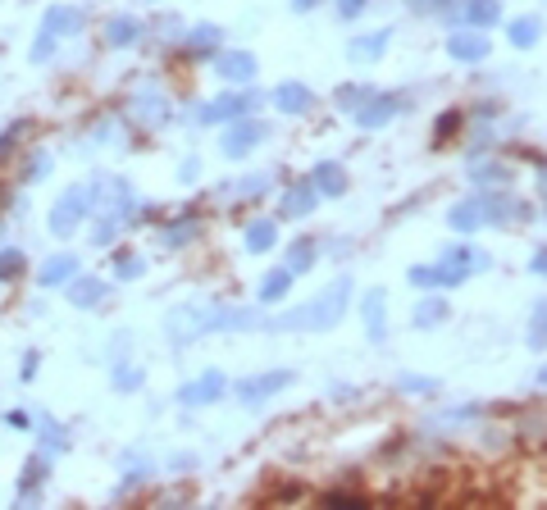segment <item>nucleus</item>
<instances>
[{"label":"nucleus","mask_w":547,"mask_h":510,"mask_svg":"<svg viewBox=\"0 0 547 510\" xmlns=\"http://www.w3.org/2000/svg\"><path fill=\"white\" fill-rule=\"evenodd\" d=\"M529 269H533V274H547V251H542V255H533V265H529Z\"/></svg>","instance_id":"79ce46f5"},{"label":"nucleus","mask_w":547,"mask_h":510,"mask_svg":"<svg viewBox=\"0 0 547 510\" xmlns=\"http://www.w3.org/2000/svg\"><path fill=\"white\" fill-rule=\"evenodd\" d=\"M224 387H228L224 374H219V369H205L201 378H192L187 387H178V401H183V405H210V401L224 396Z\"/></svg>","instance_id":"39448f33"},{"label":"nucleus","mask_w":547,"mask_h":510,"mask_svg":"<svg viewBox=\"0 0 547 510\" xmlns=\"http://www.w3.org/2000/svg\"><path fill=\"white\" fill-rule=\"evenodd\" d=\"M114 387H119V392L142 387V369H137V365H119V369H114Z\"/></svg>","instance_id":"7c9ffc66"},{"label":"nucleus","mask_w":547,"mask_h":510,"mask_svg":"<svg viewBox=\"0 0 547 510\" xmlns=\"http://www.w3.org/2000/svg\"><path fill=\"white\" fill-rule=\"evenodd\" d=\"M397 110H402L397 96H370V105H356V124L361 128H383Z\"/></svg>","instance_id":"1a4fd4ad"},{"label":"nucleus","mask_w":547,"mask_h":510,"mask_svg":"<svg viewBox=\"0 0 547 510\" xmlns=\"http://www.w3.org/2000/svg\"><path fill=\"white\" fill-rule=\"evenodd\" d=\"M133 119H142V124H160V119H169V101L160 96V87H137L133 92Z\"/></svg>","instance_id":"0eeeda50"},{"label":"nucleus","mask_w":547,"mask_h":510,"mask_svg":"<svg viewBox=\"0 0 547 510\" xmlns=\"http://www.w3.org/2000/svg\"><path fill=\"white\" fill-rule=\"evenodd\" d=\"M192 237H201V224H196V219H183V224L164 228V246H187Z\"/></svg>","instance_id":"bb28decb"},{"label":"nucleus","mask_w":547,"mask_h":510,"mask_svg":"<svg viewBox=\"0 0 547 510\" xmlns=\"http://www.w3.org/2000/svg\"><path fill=\"white\" fill-rule=\"evenodd\" d=\"M465 19H470L474 28H492V24L502 19V5H497V0H470V5H465Z\"/></svg>","instance_id":"aec40b11"},{"label":"nucleus","mask_w":547,"mask_h":510,"mask_svg":"<svg viewBox=\"0 0 547 510\" xmlns=\"http://www.w3.org/2000/svg\"><path fill=\"white\" fill-rule=\"evenodd\" d=\"M92 205H96V192H92V187L65 192V196L55 201V210H51V233H55V237H69V233L83 224V215H92Z\"/></svg>","instance_id":"7ed1b4c3"},{"label":"nucleus","mask_w":547,"mask_h":510,"mask_svg":"<svg viewBox=\"0 0 547 510\" xmlns=\"http://www.w3.org/2000/svg\"><path fill=\"white\" fill-rule=\"evenodd\" d=\"M506 165H474V183H506Z\"/></svg>","instance_id":"2f4dec72"},{"label":"nucleus","mask_w":547,"mask_h":510,"mask_svg":"<svg viewBox=\"0 0 547 510\" xmlns=\"http://www.w3.org/2000/svg\"><path fill=\"white\" fill-rule=\"evenodd\" d=\"M137 19H128V15H119V19H110V28H105V42L110 46H133L137 42Z\"/></svg>","instance_id":"412c9836"},{"label":"nucleus","mask_w":547,"mask_h":510,"mask_svg":"<svg viewBox=\"0 0 547 510\" xmlns=\"http://www.w3.org/2000/svg\"><path fill=\"white\" fill-rule=\"evenodd\" d=\"M78 274V260L74 255H51L46 265H42V274H37V287H60V283H69Z\"/></svg>","instance_id":"4468645a"},{"label":"nucleus","mask_w":547,"mask_h":510,"mask_svg":"<svg viewBox=\"0 0 547 510\" xmlns=\"http://www.w3.org/2000/svg\"><path fill=\"white\" fill-rule=\"evenodd\" d=\"M538 187H542V192H547V169H538Z\"/></svg>","instance_id":"c03bdc74"},{"label":"nucleus","mask_w":547,"mask_h":510,"mask_svg":"<svg viewBox=\"0 0 547 510\" xmlns=\"http://www.w3.org/2000/svg\"><path fill=\"white\" fill-rule=\"evenodd\" d=\"M246 105L251 101H242V96H219V101H210L196 119L201 124H224V119H237V115H246Z\"/></svg>","instance_id":"2eb2a0df"},{"label":"nucleus","mask_w":547,"mask_h":510,"mask_svg":"<svg viewBox=\"0 0 547 510\" xmlns=\"http://www.w3.org/2000/svg\"><path fill=\"white\" fill-rule=\"evenodd\" d=\"M214 74L228 78V83H251V78H255V60H251L246 51H228V55L214 60Z\"/></svg>","instance_id":"9d476101"},{"label":"nucleus","mask_w":547,"mask_h":510,"mask_svg":"<svg viewBox=\"0 0 547 510\" xmlns=\"http://www.w3.org/2000/svg\"><path fill=\"white\" fill-rule=\"evenodd\" d=\"M315 201H320V187H315V183H302V187H293V192L283 196V215H288V219H306V215L315 210Z\"/></svg>","instance_id":"ddd939ff"},{"label":"nucleus","mask_w":547,"mask_h":510,"mask_svg":"<svg viewBox=\"0 0 547 510\" xmlns=\"http://www.w3.org/2000/svg\"><path fill=\"white\" fill-rule=\"evenodd\" d=\"M46 169H51V155H46V151H37V155H33V165H28V183H42V178H46Z\"/></svg>","instance_id":"4c0bfd02"},{"label":"nucleus","mask_w":547,"mask_h":510,"mask_svg":"<svg viewBox=\"0 0 547 510\" xmlns=\"http://www.w3.org/2000/svg\"><path fill=\"white\" fill-rule=\"evenodd\" d=\"M365 5H370V0H338V15H343V19H356Z\"/></svg>","instance_id":"a19ab883"},{"label":"nucleus","mask_w":547,"mask_h":510,"mask_svg":"<svg viewBox=\"0 0 547 510\" xmlns=\"http://www.w3.org/2000/svg\"><path fill=\"white\" fill-rule=\"evenodd\" d=\"M311 265H315V246H311V242H297V246L288 251V265H283V269H288V274H306Z\"/></svg>","instance_id":"cd10ccee"},{"label":"nucleus","mask_w":547,"mask_h":510,"mask_svg":"<svg viewBox=\"0 0 547 510\" xmlns=\"http://www.w3.org/2000/svg\"><path fill=\"white\" fill-rule=\"evenodd\" d=\"M538 42V19H515L511 24V46H533Z\"/></svg>","instance_id":"c756f323"},{"label":"nucleus","mask_w":547,"mask_h":510,"mask_svg":"<svg viewBox=\"0 0 547 510\" xmlns=\"http://www.w3.org/2000/svg\"><path fill=\"white\" fill-rule=\"evenodd\" d=\"M114 228H119V219H114V215H105V219L92 228V242H96V246H105V242L114 237Z\"/></svg>","instance_id":"c9c22d12"},{"label":"nucleus","mask_w":547,"mask_h":510,"mask_svg":"<svg viewBox=\"0 0 547 510\" xmlns=\"http://www.w3.org/2000/svg\"><path fill=\"white\" fill-rule=\"evenodd\" d=\"M411 283H415V287H443V283H438V265H415V269H411Z\"/></svg>","instance_id":"473e14b6"},{"label":"nucleus","mask_w":547,"mask_h":510,"mask_svg":"<svg viewBox=\"0 0 547 510\" xmlns=\"http://www.w3.org/2000/svg\"><path fill=\"white\" fill-rule=\"evenodd\" d=\"M69 301H74L78 310L101 305V301H105V283H101V278H78V283L69 287Z\"/></svg>","instance_id":"f3484780"},{"label":"nucleus","mask_w":547,"mask_h":510,"mask_svg":"<svg viewBox=\"0 0 547 510\" xmlns=\"http://www.w3.org/2000/svg\"><path fill=\"white\" fill-rule=\"evenodd\" d=\"M311 183L320 187V196H343V192H347V174H343V165H333V160L315 165V178H311Z\"/></svg>","instance_id":"dca6fc26"},{"label":"nucleus","mask_w":547,"mask_h":510,"mask_svg":"<svg viewBox=\"0 0 547 510\" xmlns=\"http://www.w3.org/2000/svg\"><path fill=\"white\" fill-rule=\"evenodd\" d=\"M288 383H293V369H269V374L242 378V383H237V396H242L246 405H260V401H269L274 392H283Z\"/></svg>","instance_id":"20e7f679"},{"label":"nucleus","mask_w":547,"mask_h":510,"mask_svg":"<svg viewBox=\"0 0 547 510\" xmlns=\"http://www.w3.org/2000/svg\"><path fill=\"white\" fill-rule=\"evenodd\" d=\"M288 283H293V274H288V269L264 274V283H260V301H283V296H288Z\"/></svg>","instance_id":"393cba45"},{"label":"nucleus","mask_w":547,"mask_h":510,"mask_svg":"<svg viewBox=\"0 0 547 510\" xmlns=\"http://www.w3.org/2000/svg\"><path fill=\"white\" fill-rule=\"evenodd\" d=\"M406 5L415 15H443V10H452V0H406Z\"/></svg>","instance_id":"e433bc0d"},{"label":"nucleus","mask_w":547,"mask_h":510,"mask_svg":"<svg viewBox=\"0 0 547 510\" xmlns=\"http://www.w3.org/2000/svg\"><path fill=\"white\" fill-rule=\"evenodd\" d=\"M447 55L474 65V60L488 55V37H483V33H452V37H447Z\"/></svg>","instance_id":"6e6552de"},{"label":"nucleus","mask_w":547,"mask_h":510,"mask_svg":"<svg viewBox=\"0 0 547 510\" xmlns=\"http://www.w3.org/2000/svg\"><path fill=\"white\" fill-rule=\"evenodd\" d=\"M347 301H352V278H333V283H329L315 301H306L302 310H288L283 319H274V328H283V333H293V328H315V333H329V328H338V324H343Z\"/></svg>","instance_id":"f257e3e1"},{"label":"nucleus","mask_w":547,"mask_h":510,"mask_svg":"<svg viewBox=\"0 0 547 510\" xmlns=\"http://www.w3.org/2000/svg\"><path fill=\"white\" fill-rule=\"evenodd\" d=\"M447 219H452V228H456V233H474V228L483 224V205H479V201H461Z\"/></svg>","instance_id":"6ab92c4d"},{"label":"nucleus","mask_w":547,"mask_h":510,"mask_svg":"<svg viewBox=\"0 0 547 510\" xmlns=\"http://www.w3.org/2000/svg\"><path fill=\"white\" fill-rule=\"evenodd\" d=\"M365 333H370V342H383V337H388V301H383V292H370V296H365Z\"/></svg>","instance_id":"9b49d317"},{"label":"nucleus","mask_w":547,"mask_h":510,"mask_svg":"<svg viewBox=\"0 0 547 510\" xmlns=\"http://www.w3.org/2000/svg\"><path fill=\"white\" fill-rule=\"evenodd\" d=\"M524 342H529V351H542V346H547V301H538V305H533V319H529Z\"/></svg>","instance_id":"b1692460"},{"label":"nucleus","mask_w":547,"mask_h":510,"mask_svg":"<svg viewBox=\"0 0 547 510\" xmlns=\"http://www.w3.org/2000/svg\"><path fill=\"white\" fill-rule=\"evenodd\" d=\"M24 269V251H0V278H15Z\"/></svg>","instance_id":"72a5a7b5"},{"label":"nucleus","mask_w":547,"mask_h":510,"mask_svg":"<svg viewBox=\"0 0 547 510\" xmlns=\"http://www.w3.org/2000/svg\"><path fill=\"white\" fill-rule=\"evenodd\" d=\"M74 33H83V10H74V5L46 10V15H42V28H37V42H33V65H46V60L55 55V46H60L65 37H74Z\"/></svg>","instance_id":"f03ea898"},{"label":"nucleus","mask_w":547,"mask_h":510,"mask_svg":"<svg viewBox=\"0 0 547 510\" xmlns=\"http://www.w3.org/2000/svg\"><path fill=\"white\" fill-rule=\"evenodd\" d=\"M264 142V124H255V119H242V124H233L228 133H224V155H246V151H255Z\"/></svg>","instance_id":"423d86ee"},{"label":"nucleus","mask_w":547,"mask_h":510,"mask_svg":"<svg viewBox=\"0 0 547 510\" xmlns=\"http://www.w3.org/2000/svg\"><path fill=\"white\" fill-rule=\"evenodd\" d=\"M383 51H388V33H370V37H356V42L347 46L352 60H374V55H383Z\"/></svg>","instance_id":"4be33fe9"},{"label":"nucleus","mask_w":547,"mask_h":510,"mask_svg":"<svg viewBox=\"0 0 547 510\" xmlns=\"http://www.w3.org/2000/svg\"><path fill=\"white\" fill-rule=\"evenodd\" d=\"M520 215H524V205H520V201H506V196L483 201V224H515Z\"/></svg>","instance_id":"a211bd4d"},{"label":"nucleus","mask_w":547,"mask_h":510,"mask_svg":"<svg viewBox=\"0 0 547 510\" xmlns=\"http://www.w3.org/2000/svg\"><path fill=\"white\" fill-rule=\"evenodd\" d=\"M402 387H406V392H438V383H433V378H415V374H406V378H402Z\"/></svg>","instance_id":"58836bf2"},{"label":"nucleus","mask_w":547,"mask_h":510,"mask_svg":"<svg viewBox=\"0 0 547 510\" xmlns=\"http://www.w3.org/2000/svg\"><path fill=\"white\" fill-rule=\"evenodd\" d=\"M28 133V124H15V128H5V133H0V160H5L15 146H19V137Z\"/></svg>","instance_id":"f704fd0d"},{"label":"nucleus","mask_w":547,"mask_h":510,"mask_svg":"<svg viewBox=\"0 0 547 510\" xmlns=\"http://www.w3.org/2000/svg\"><path fill=\"white\" fill-rule=\"evenodd\" d=\"M443 319H447V305H443L438 296H429V301L415 305V328H438Z\"/></svg>","instance_id":"a878e982"},{"label":"nucleus","mask_w":547,"mask_h":510,"mask_svg":"<svg viewBox=\"0 0 547 510\" xmlns=\"http://www.w3.org/2000/svg\"><path fill=\"white\" fill-rule=\"evenodd\" d=\"M274 237H279V228H274V219H255L246 228V251H269Z\"/></svg>","instance_id":"5701e85b"},{"label":"nucleus","mask_w":547,"mask_h":510,"mask_svg":"<svg viewBox=\"0 0 547 510\" xmlns=\"http://www.w3.org/2000/svg\"><path fill=\"white\" fill-rule=\"evenodd\" d=\"M187 46H192L196 55H201V51H214V46H219V28H214V24H201V28H192Z\"/></svg>","instance_id":"c85d7f7f"},{"label":"nucleus","mask_w":547,"mask_h":510,"mask_svg":"<svg viewBox=\"0 0 547 510\" xmlns=\"http://www.w3.org/2000/svg\"><path fill=\"white\" fill-rule=\"evenodd\" d=\"M274 105H279L283 115H306L315 101H311V87H302V83H283L279 92H274Z\"/></svg>","instance_id":"f8f14e48"},{"label":"nucleus","mask_w":547,"mask_h":510,"mask_svg":"<svg viewBox=\"0 0 547 510\" xmlns=\"http://www.w3.org/2000/svg\"><path fill=\"white\" fill-rule=\"evenodd\" d=\"M320 0H293V10H315Z\"/></svg>","instance_id":"37998d69"},{"label":"nucleus","mask_w":547,"mask_h":510,"mask_svg":"<svg viewBox=\"0 0 547 510\" xmlns=\"http://www.w3.org/2000/svg\"><path fill=\"white\" fill-rule=\"evenodd\" d=\"M142 269H146L142 260H133V255H119V278H137Z\"/></svg>","instance_id":"ea45409f"}]
</instances>
